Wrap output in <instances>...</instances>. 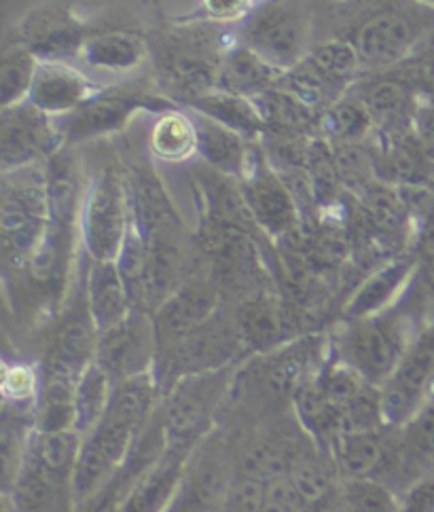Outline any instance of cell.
<instances>
[{
    "mask_svg": "<svg viewBox=\"0 0 434 512\" xmlns=\"http://www.w3.org/2000/svg\"><path fill=\"white\" fill-rule=\"evenodd\" d=\"M411 132L434 163V96H418L413 108Z\"/></svg>",
    "mask_w": 434,
    "mask_h": 512,
    "instance_id": "obj_41",
    "label": "cell"
},
{
    "mask_svg": "<svg viewBox=\"0 0 434 512\" xmlns=\"http://www.w3.org/2000/svg\"><path fill=\"white\" fill-rule=\"evenodd\" d=\"M0 233L7 265L30 267L51 225V174L45 163L3 172Z\"/></svg>",
    "mask_w": 434,
    "mask_h": 512,
    "instance_id": "obj_2",
    "label": "cell"
},
{
    "mask_svg": "<svg viewBox=\"0 0 434 512\" xmlns=\"http://www.w3.org/2000/svg\"><path fill=\"white\" fill-rule=\"evenodd\" d=\"M187 106L189 111L219 121L248 140H257L267 132L255 100L227 94L223 89L214 87L204 94H197L187 102Z\"/></svg>",
    "mask_w": 434,
    "mask_h": 512,
    "instance_id": "obj_27",
    "label": "cell"
},
{
    "mask_svg": "<svg viewBox=\"0 0 434 512\" xmlns=\"http://www.w3.org/2000/svg\"><path fill=\"white\" fill-rule=\"evenodd\" d=\"M390 443V428L371 432H341L331 447L339 479H373Z\"/></svg>",
    "mask_w": 434,
    "mask_h": 512,
    "instance_id": "obj_26",
    "label": "cell"
},
{
    "mask_svg": "<svg viewBox=\"0 0 434 512\" xmlns=\"http://www.w3.org/2000/svg\"><path fill=\"white\" fill-rule=\"evenodd\" d=\"M233 320L238 324L246 350L267 354L288 343V318L278 299L269 292H252L248 299L242 301Z\"/></svg>",
    "mask_w": 434,
    "mask_h": 512,
    "instance_id": "obj_21",
    "label": "cell"
},
{
    "mask_svg": "<svg viewBox=\"0 0 434 512\" xmlns=\"http://www.w3.org/2000/svg\"><path fill=\"white\" fill-rule=\"evenodd\" d=\"M151 153L166 163H183L197 155V127L193 115L172 108L161 113L149 136Z\"/></svg>",
    "mask_w": 434,
    "mask_h": 512,
    "instance_id": "obj_29",
    "label": "cell"
},
{
    "mask_svg": "<svg viewBox=\"0 0 434 512\" xmlns=\"http://www.w3.org/2000/svg\"><path fill=\"white\" fill-rule=\"evenodd\" d=\"M418 337L413 335L411 320L392 307L379 316L346 320L329 341L337 358L382 388Z\"/></svg>",
    "mask_w": 434,
    "mask_h": 512,
    "instance_id": "obj_3",
    "label": "cell"
},
{
    "mask_svg": "<svg viewBox=\"0 0 434 512\" xmlns=\"http://www.w3.org/2000/svg\"><path fill=\"white\" fill-rule=\"evenodd\" d=\"M39 64L41 60L26 45L15 41L5 47L0 58V104L3 108L28 100Z\"/></svg>",
    "mask_w": 434,
    "mask_h": 512,
    "instance_id": "obj_34",
    "label": "cell"
},
{
    "mask_svg": "<svg viewBox=\"0 0 434 512\" xmlns=\"http://www.w3.org/2000/svg\"><path fill=\"white\" fill-rule=\"evenodd\" d=\"M159 392L157 371L115 383L111 405L100 424L83 436L75 468L77 510L96 498L128 464L159 407Z\"/></svg>",
    "mask_w": 434,
    "mask_h": 512,
    "instance_id": "obj_1",
    "label": "cell"
},
{
    "mask_svg": "<svg viewBox=\"0 0 434 512\" xmlns=\"http://www.w3.org/2000/svg\"><path fill=\"white\" fill-rule=\"evenodd\" d=\"M43 388V373L39 367H32L28 362H5L3 364V407L34 415L39 407Z\"/></svg>",
    "mask_w": 434,
    "mask_h": 512,
    "instance_id": "obj_35",
    "label": "cell"
},
{
    "mask_svg": "<svg viewBox=\"0 0 434 512\" xmlns=\"http://www.w3.org/2000/svg\"><path fill=\"white\" fill-rule=\"evenodd\" d=\"M314 512H401L399 496L375 479H339L333 496Z\"/></svg>",
    "mask_w": 434,
    "mask_h": 512,
    "instance_id": "obj_28",
    "label": "cell"
},
{
    "mask_svg": "<svg viewBox=\"0 0 434 512\" xmlns=\"http://www.w3.org/2000/svg\"><path fill=\"white\" fill-rule=\"evenodd\" d=\"M434 383V326L420 333L399 367L382 386V409L388 428H401L428 400Z\"/></svg>",
    "mask_w": 434,
    "mask_h": 512,
    "instance_id": "obj_11",
    "label": "cell"
},
{
    "mask_svg": "<svg viewBox=\"0 0 434 512\" xmlns=\"http://www.w3.org/2000/svg\"><path fill=\"white\" fill-rule=\"evenodd\" d=\"M92 34L70 9L47 5L28 11L15 26L17 43L43 62H66L79 53Z\"/></svg>",
    "mask_w": 434,
    "mask_h": 512,
    "instance_id": "obj_14",
    "label": "cell"
},
{
    "mask_svg": "<svg viewBox=\"0 0 434 512\" xmlns=\"http://www.w3.org/2000/svg\"><path fill=\"white\" fill-rule=\"evenodd\" d=\"M115 381L98 362L89 364L81 375L75 392V430L81 436L92 432L111 405Z\"/></svg>",
    "mask_w": 434,
    "mask_h": 512,
    "instance_id": "obj_33",
    "label": "cell"
},
{
    "mask_svg": "<svg viewBox=\"0 0 434 512\" xmlns=\"http://www.w3.org/2000/svg\"><path fill=\"white\" fill-rule=\"evenodd\" d=\"M229 45L208 32H185L161 49L164 77L187 94V102L216 87L219 68Z\"/></svg>",
    "mask_w": 434,
    "mask_h": 512,
    "instance_id": "obj_12",
    "label": "cell"
},
{
    "mask_svg": "<svg viewBox=\"0 0 434 512\" xmlns=\"http://www.w3.org/2000/svg\"><path fill=\"white\" fill-rule=\"evenodd\" d=\"M242 24V43L282 72L310 56V11L301 0H261Z\"/></svg>",
    "mask_w": 434,
    "mask_h": 512,
    "instance_id": "obj_6",
    "label": "cell"
},
{
    "mask_svg": "<svg viewBox=\"0 0 434 512\" xmlns=\"http://www.w3.org/2000/svg\"><path fill=\"white\" fill-rule=\"evenodd\" d=\"M176 108L174 100L138 87H102L79 111L60 119L66 144L121 132L138 113L161 115Z\"/></svg>",
    "mask_w": 434,
    "mask_h": 512,
    "instance_id": "obj_7",
    "label": "cell"
},
{
    "mask_svg": "<svg viewBox=\"0 0 434 512\" xmlns=\"http://www.w3.org/2000/svg\"><path fill=\"white\" fill-rule=\"evenodd\" d=\"M191 115L197 127V155L206 161L210 170L225 174L233 180H242L252 157V149H248V138L206 115L193 111Z\"/></svg>",
    "mask_w": 434,
    "mask_h": 512,
    "instance_id": "obj_22",
    "label": "cell"
},
{
    "mask_svg": "<svg viewBox=\"0 0 434 512\" xmlns=\"http://www.w3.org/2000/svg\"><path fill=\"white\" fill-rule=\"evenodd\" d=\"M261 0H202V9L208 20L219 24L246 22Z\"/></svg>",
    "mask_w": 434,
    "mask_h": 512,
    "instance_id": "obj_39",
    "label": "cell"
},
{
    "mask_svg": "<svg viewBox=\"0 0 434 512\" xmlns=\"http://www.w3.org/2000/svg\"><path fill=\"white\" fill-rule=\"evenodd\" d=\"M401 512H434V470L415 479L399 496Z\"/></svg>",
    "mask_w": 434,
    "mask_h": 512,
    "instance_id": "obj_40",
    "label": "cell"
},
{
    "mask_svg": "<svg viewBox=\"0 0 434 512\" xmlns=\"http://www.w3.org/2000/svg\"><path fill=\"white\" fill-rule=\"evenodd\" d=\"M233 377V367L178 377L159 402L166 445L189 453L202 443L212 417L223 402Z\"/></svg>",
    "mask_w": 434,
    "mask_h": 512,
    "instance_id": "obj_4",
    "label": "cell"
},
{
    "mask_svg": "<svg viewBox=\"0 0 434 512\" xmlns=\"http://www.w3.org/2000/svg\"><path fill=\"white\" fill-rule=\"evenodd\" d=\"M403 66L405 79L418 91V96H434V34L418 43Z\"/></svg>",
    "mask_w": 434,
    "mask_h": 512,
    "instance_id": "obj_38",
    "label": "cell"
},
{
    "mask_svg": "<svg viewBox=\"0 0 434 512\" xmlns=\"http://www.w3.org/2000/svg\"><path fill=\"white\" fill-rule=\"evenodd\" d=\"M288 479H291L295 491L305 506L316 508L324 500L333 496L337 485H333L329 472L310 457H297L288 466Z\"/></svg>",
    "mask_w": 434,
    "mask_h": 512,
    "instance_id": "obj_36",
    "label": "cell"
},
{
    "mask_svg": "<svg viewBox=\"0 0 434 512\" xmlns=\"http://www.w3.org/2000/svg\"><path fill=\"white\" fill-rule=\"evenodd\" d=\"M225 496V474L219 462H202L187 477L178 491L170 512H219Z\"/></svg>",
    "mask_w": 434,
    "mask_h": 512,
    "instance_id": "obj_31",
    "label": "cell"
},
{
    "mask_svg": "<svg viewBox=\"0 0 434 512\" xmlns=\"http://www.w3.org/2000/svg\"><path fill=\"white\" fill-rule=\"evenodd\" d=\"M219 303L221 292L210 280L191 278L180 284L153 312L159 343L157 358L206 326L219 312Z\"/></svg>",
    "mask_w": 434,
    "mask_h": 512,
    "instance_id": "obj_13",
    "label": "cell"
},
{
    "mask_svg": "<svg viewBox=\"0 0 434 512\" xmlns=\"http://www.w3.org/2000/svg\"><path fill=\"white\" fill-rule=\"evenodd\" d=\"M418 269L420 256L413 252L396 254L382 265H377L352 292V297L343 307V320H360L388 312L403 297Z\"/></svg>",
    "mask_w": 434,
    "mask_h": 512,
    "instance_id": "obj_16",
    "label": "cell"
},
{
    "mask_svg": "<svg viewBox=\"0 0 434 512\" xmlns=\"http://www.w3.org/2000/svg\"><path fill=\"white\" fill-rule=\"evenodd\" d=\"M352 43L363 66L379 70L405 64L420 41L407 17L384 11L360 24Z\"/></svg>",
    "mask_w": 434,
    "mask_h": 512,
    "instance_id": "obj_18",
    "label": "cell"
},
{
    "mask_svg": "<svg viewBox=\"0 0 434 512\" xmlns=\"http://www.w3.org/2000/svg\"><path fill=\"white\" fill-rule=\"evenodd\" d=\"M0 512H20V508H17L13 496H11V493H7V491L3 493V508H0Z\"/></svg>",
    "mask_w": 434,
    "mask_h": 512,
    "instance_id": "obj_42",
    "label": "cell"
},
{
    "mask_svg": "<svg viewBox=\"0 0 434 512\" xmlns=\"http://www.w3.org/2000/svg\"><path fill=\"white\" fill-rule=\"evenodd\" d=\"M66 146L58 119H51L28 100L3 108L0 115V168L3 172L45 163Z\"/></svg>",
    "mask_w": 434,
    "mask_h": 512,
    "instance_id": "obj_8",
    "label": "cell"
},
{
    "mask_svg": "<svg viewBox=\"0 0 434 512\" xmlns=\"http://www.w3.org/2000/svg\"><path fill=\"white\" fill-rule=\"evenodd\" d=\"M238 182L259 231L274 240H284L297 231L301 223L297 197L261 153L252 151L248 170Z\"/></svg>",
    "mask_w": 434,
    "mask_h": 512,
    "instance_id": "obj_9",
    "label": "cell"
},
{
    "mask_svg": "<svg viewBox=\"0 0 434 512\" xmlns=\"http://www.w3.org/2000/svg\"><path fill=\"white\" fill-rule=\"evenodd\" d=\"M259 113L267 125V132H305L307 127L314 123L318 125L320 115L312 106H307L291 91L282 85L265 91L259 98H255Z\"/></svg>",
    "mask_w": 434,
    "mask_h": 512,
    "instance_id": "obj_32",
    "label": "cell"
},
{
    "mask_svg": "<svg viewBox=\"0 0 434 512\" xmlns=\"http://www.w3.org/2000/svg\"><path fill=\"white\" fill-rule=\"evenodd\" d=\"M189 457V451L166 445L125 491L119 512H170L187 477Z\"/></svg>",
    "mask_w": 434,
    "mask_h": 512,
    "instance_id": "obj_15",
    "label": "cell"
},
{
    "mask_svg": "<svg viewBox=\"0 0 434 512\" xmlns=\"http://www.w3.org/2000/svg\"><path fill=\"white\" fill-rule=\"evenodd\" d=\"M132 225L130 189L115 170L89 180L79 206L81 244L92 261H117Z\"/></svg>",
    "mask_w": 434,
    "mask_h": 512,
    "instance_id": "obj_5",
    "label": "cell"
},
{
    "mask_svg": "<svg viewBox=\"0 0 434 512\" xmlns=\"http://www.w3.org/2000/svg\"><path fill=\"white\" fill-rule=\"evenodd\" d=\"M358 98L369 108L377 132L388 136L411 130L418 91L405 77L375 79L358 91Z\"/></svg>",
    "mask_w": 434,
    "mask_h": 512,
    "instance_id": "obj_23",
    "label": "cell"
},
{
    "mask_svg": "<svg viewBox=\"0 0 434 512\" xmlns=\"http://www.w3.org/2000/svg\"><path fill=\"white\" fill-rule=\"evenodd\" d=\"M420 5H424V7H428V9H434V0H418Z\"/></svg>",
    "mask_w": 434,
    "mask_h": 512,
    "instance_id": "obj_43",
    "label": "cell"
},
{
    "mask_svg": "<svg viewBox=\"0 0 434 512\" xmlns=\"http://www.w3.org/2000/svg\"><path fill=\"white\" fill-rule=\"evenodd\" d=\"M102 87L68 62H43L36 70L28 102L51 119H66Z\"/></svg>",
    "mask_w": 434,
    "mask_h": 512,
    "instance_id": "obj_17",
    "label": "cell"
},
{
    "mask_svg": "<svg viewBox=\"0 0 434 512\" xmlns=\"http://www.w3.org/2000/svg\"><path fill=\"white\" fill-rule=\"evenodd\" d=\"M284 79V72L267 64L259 58L255 51L248 49L242 41L238 45H229L221 68H219V81L216 89H223L227 94L242 96L248 100H255L265 91L274 89Z\"/></svg>",
    "mask_w": 434,
    "mask_h": 512,
    "instance_id": "obj_24",
    "label": "cell"
},
{
    "mask_svg": "<svg viewBox=\"0 0 434 512\" xmlns=\"http://www.w3.org/2000/svg\"><path fill=\"white\" fill-rule=\"evenodd\" d=\"M157 354L159 343L153 314L136 307L121 324L100 335L96 362L119 383L155 371Z\"/></svg>",
    "mask_w": 434,
    "mask_h": 512,
    "instance_id": "obj_10",
    "label": "cell"
},
{
    "mask_svg": "<svg viewBox=\"0 0 434 512\" xmlns=\"http://www.w3.org/2000/svg\"><path fill=\"white\" fill-rule=\"evenodd\" d=\"M98 339L100 335L89 316L70 318L49 345L41 367L43 379L77 386L89 364L96 362Z\"/></svg>",
    "mask_w": 434,
    "mask_h": 512,
    "instance_id": "obj_19",
    "label": "cell"
},
{
    "mask_svg": "<svg viewBox=\"0 0 434 512\" xmlns=\"http://www.w3.org/2000/svg\"><path fill=\"white\" fill-rule=\"evenodd\" d=\"M87 316L98 335L111 331L128 318L136 305L125 284L117 261H92L85 282Z\"/></svg>",
    "mask_w": 434,
    "mask_h": 512,
    "instance_id": "obj_20",
    "label": "cell"
},
{
    "mask_svg": "<svg viewBox=\"0 0 434 512\" xmlns=\"http://www.w3.org/2000/svg\"><path fill=\"white\" fill-rule=\"evenodd\" d=\"M318 130L337 144H360L377 132L369 108L358 96H343L324 108L318 119Z\"/></svg>",
    "mask_w": 434,
    "mask_h": 512,
    "instance_id": "obj_30",
    "label": "cell"
},
{
    "mask_svg": "<svg viewBox=\"0 0 434 512\" xmlns=\"http://www.w3.org/2000/svg\"><path fill=\"white\" fill-rule=\"evenodd\" d=\"M399 430L407 447L434 470V396H428L424 407Z\"/></svg>",
    "mask_w": 434,
    "mask_h": 512,
    "instance_id": "obj_37",
    "label": "cell"
},
{
    "mask_svg": "<svg viewBox=\"0 0 434 512\" xmlns=\"http://www.w3.org/2000/svg\"><path fill=\"white\" fill-rule=\"evenodd\" d=\"M149 56V45L140 34L130 30L92 32L79 53V60L102 72L125 75L140 68Z\"/></svg>",
    "mask_w": 434,
    "mask_h": 512,
    "instance_id": "obj_25",
    "label": "cell"
}]
</instances>
